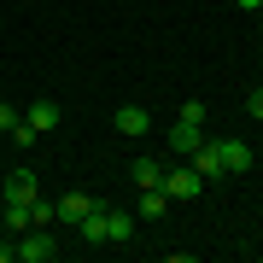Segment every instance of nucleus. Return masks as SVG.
Masks as SVG:
<instances>
[{"label": "nucleus", "mask_w": 263, "mask_h": 263, "mask_svg": "<svg viewBox=\"0 0 263 263\" xmlns=\"http://www.w3.org/2000/svg\"><path fill=\"white\" fill-rule=\"evenodd\" d=\"M29 199H41L35 170H12V176L0 181V205H29Z\"/></svg>", "instance_id": "2"}, {"label": "nucleus", "mask_w": 263, "mask_h": 263, "mask_svg": "<svg viewBox=\"0 0 263 263\" xmlns=\"http://www.w3.org/2000/svg\"><path fill=\"white\" fill-rule=\"evenodd\" d=\"M135 211H141L146 222H158V216L170 211V193H164V187H141V199H135Z\"/></svg>", "instance_id": "11"}, {"label": "nucleus", "mask_w": 263, "mask_h": 263, "mask_svg": "<svg viewBox=\"0 0 263 263\" xmlns=\"http://www.w3.org/2000/svg\"><path fill=\"white\" fill-rule=\"evenodd\" d=\"M12 257H18V263H53V257H59L53 228H24L18 246H12Z\"/></svg>", "instance_id": "1"}, {"label": "nucleus", "mask_w": 263, "mask_h": 263, "mask_svg": "<svg viewBox=\"0 0 263 263\" xmlns=\"http://www.w3.org/2000/svg\"><path fill=\"white\" fill-rule=\"evenodd\" d=\"M53 222H59L53 199H29V228H53Z\"/></svg>", "instance_id": "14"}, {"label": "nucleus", "mask_w": 263, "mask_h": 263, "mask_svg": "<svg viewBox=\"0 0 263 263\" xmlns=\"http://www.w3.org/2000/svg\"><path fill=\"white\" fill-rule=\"evenodd\" d=\"M199 187H205V176H199L193 164H181V170H164V193H170V199H199Z\"/></svg>", "instance_id": "4"}, {"label": "nucleus", "mask_w": 263, "mask_h": 263, "mask_svg": "<svg viewBox=\"0 0 263 263\" xmlns=\"http://www.w3.org/2000/svg\"><path fill=\"white\" fill-rule=\"evenodd\" d=\"M129 176H135V187H164V164L158 158H135Z\"/></svg>", "instance_id": "13"}, {"label": "nucleus", "mask_w": 263, "mask_h": 263, "mask_svg": "<svg viewBox=\"0 0 263 263\" xmlns=\"http://www.w3.org/2000/svg\"><path fill=\"white\" fill-rule=\"evenodd\" d=\"M59 117H65V111H59L53 100H35V105H24V123H29L35 135H53V129H59Z\"/></svg>", "instance_id": "9"}, {"label": "nucleus", "mask_w": 263, "mask_h": 263, "mask_svg": "<svg viewBox=\"0 0 263 263\" xmlns=\"http://www.w3.org/2000/svg\"><path fill=\"white\" fill-rule=\"evenodd\" d=\"M94 205H100V199H88V193H59V199H53V211H59V222H70V228L82 222V216L94 211Z\"/></svg>", "instance_id": "8"}, {"label": "nucleus", "mask_w": 263, "mask_h": 263, "mask_svg": "<svg viewBox=\"0 0 263 263\" xmlns=\"http://www.w3.org/2000/svg\"><path fill=\"white\" fill-rule=\"evenodd\" d=\"M76 234H82L88 246H105V205H94V211H88L82 222H76Z\"/></svg>", "instance_id": "12"}, {"label": "nucleus", "mask_w": 263, "mask_h": 263, "mask_svg": "<svg viewBox=\"0 0 263 263\" xmlns=\"http://www.w3.org/2000/svg\"><path fill=\"white\" fill-rule=\"evenodd\" d=\"M187 164H193L205 181H216V176H222V158H216V141H211V135H205V146H199V152H187Z\"/></svg>", "instance_id": "10"}, {"label": "nucleus", "mask_w": 263, "mask_h": 263, "mask_svg": "<svg viewBox=\"0 0 263 263\" xmlns=\"http://www.w3.org/2000/svg\"><path fill=\"white\" fill-rule=\"evenodd\" d=\"M129 240H135V211L105 205V246H129Z\"/></svg>", "instance_id": "7"}, {"label": "nucleus", "mask_w": 263, "mask_h": 263, "mask_svg": "<svg viewBox=\"0 0 263 263\" xmlns=\"http://www.w3.org/2000/svg\"><path fill=\"white\" fill-rule=\"evenodd\" d=\"M199 146H205V123H193V117H176V123H170V152L187 158V152H199Z\"/></svg>", "instance_id": "3"}, {"label": "nucleus", "mask_w": 263, "mask_h": 263, "mask_svg": "<svg viewBox=\"0 0 263 263\" xmlns=\"http://www.w3.org/2000/svg\"><path fill=\"white\" fill-rule=\"evenodd\" d=\"M0 263H12V246H6V240H0Z\"/></svg>", "instance_id": "19"}, {"label": "nucleus", "mask_w": 263, "mask_h": 263, "mask_svg": "<svg viewBox=\"0 0 263 263\" xmlns=\"http://www.w3.org/2000/svg\"><path fill=\"white\" fill-rule=\"evenodd\" d=\"M216 158H222V176H246L252 170V146L246 141H216Z\"/></svg>", "instance_id": "6"}, {"label": "nucleus", "mask_w": 263, "mask_h": 263, "mask_svg": "<svg viewBox=\"0 0 263 263\" xmlns=\"http://www.w3.org/2000/svg\"><path fill=\"white\" fill-rule=\"evenodd\" d=\"M234 6H240V12H263V0H234Z\"/></svg>", "instance_id": "18"}, {"label": "nucleus", "mask_w": 263, "mask_h": 263, "mask_svg": "<svg viewBox=\"0 0 263 263\" xmlns=\"http://www.w3.org/2000/svg\"><path fill=\"white\" fill-rule=\"evenodd\" d=\"M111 129L129 135V141H141V135L152 129V117H146V105H117V111H111Z\"/></svg>", "instance_id": "5"}, {"label": "nucleus", "mask_w": 263, "mask_h": 263, "mask_svg": "<svg viewBox=\"0 0 263 263\" xmlns=\"http://www.w3.org/2000/svg\"><path fill=\"white\" fill-rule=\"evenodd\" d=\"M12 141H18V146H35V141H41V135H35V129H29V123L18 117V129H12Z\"/></svg>", "instance_id": "16"}, {"label": "nucleus", "mask_w": 263, "mask_h": 263, "mask_svg": "<svg viewBox=\"0 0 263 263\" xmlns=\"http://www.w3.org/2000/svg\"><path fill=\"white\" fill-rule=\"evenodd\" d=\"M246 117H263V88H252V94H246Z\"/></svg>", "instance_id": "17"}, {"label": "nucleus", "mask_w": 263, "mask_h": 263, "mask_svg": "<svg viewBox=\"0 0 263 263\" xmlns=\"http://www.w3.org/2000/svg\"><path fill=\"white\" fill-rule=\"evenodd\" d=\"M18 117H24L18 105H0V135H12V129H18Z\"/></svg>", "instance_id": "15"}]
</instances>
